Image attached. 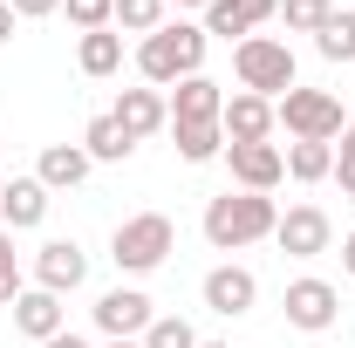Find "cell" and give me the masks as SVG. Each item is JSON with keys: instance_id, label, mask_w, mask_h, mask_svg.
<instances>
[{"instance_id": "obj_1", "label": "cell", "mask_w": 355, "mask_h": 348, "mask_svg": "<svg viewBox=\"0 0 355 348\" xmlns=\"http://www.w3.org/2000/svg\"><path fill=\"white\" fill-rule=\"evenodd\" d=\"M205 28H191V21H164L157 35H144L137 48V69H144V82L150 89H178L184 76H205Z\"/></svg>"}, {"instance_id": "obj_2", "label": "cell", "mask_w": 355, "mask_h": 348, "mask_svg": "<svg viewBox=\"0 0 355 348\" xmlns=\"http://www.w3.org/2000/svg\"><path fill=\"white\" fill-rule=\"evenodd\" d=\"M273 198L266 191H219L212 205H205V239L219 246V253H239V246H253V239H273Z\"/></svg>"}, {"instance_id": "obj_3", "label": "cell", "mask_w": 355, "mask_h": 348, "mask_svg": "<svg viewBox=\"0 0 355 348\" xmlns=\"http://www.w3.org/2000/svg\"><path fill=\"white\" fill-rule=\"evenodd\" d=\"M232 76H239L246 96L280 103V96L294 89V48L273 42V35H246V42H232Z\"/></svg>"}, {"instance_id": "obj_4", "label": "cell", "mask_w": 355, "mask_h": 348, "mask_svg": "<svg viewBox=\"0 0 355 348\" xmlns=\"http://www.w3.org/2000/svg\"><path fill=\"white\" fill-rule=\"evenodd\" d=\"M171 246H178V225L164 212H137V218H123V225L110 232V260L123 266V273H150V266H164V260H171Z\"/></svg>"}, {"instance_id": "obj_5", "label": "cell", "mask_w": 355, "mask_h": 348, "mask_svg": "<svg viewBox=\"0 0 355 348\" xmlns=\"http://www.w3.org/2000/svg\"><path fill=\"white\" fill-rule=\"evenodd\" d=\"M273 123H287L294 143H335V137L349 130V123H342V103H335L328 89H301V82L273 103Z\"/></svg>"}, {"instance_id": "obj_6", "label": "cell", "mask_w": 355, "mask_h": 348, "mask_svg": "<svg viewBox=\"0 0 355 348\" xmlns=\"http://www.w3.org/2000/svg\"><path fill=\"white\" fill-rule=\"evenodd\" d=\"M150 321H157V314H150V294H144V287H110V294L96 301V328H103L110 342H144Z\"/></svg>"}, {"instance_id": "obj_7", "label": "cell", "mask_w": 355, "mask_h": 348, "mask_svg": "<svg viewBox=\"0 0 355 348\" xmlns=\"http://www.w3.org/2000/svg\"><path fill=\"white\" fill-rule=\"evenodd\" d=\"M287 328H301V335H328V328H335V314H342V294H335V287H328V280H294V287H287Z\"/></svg>"}, {"instance_id": "obj_8", "label": "cell", "mask_w": 355, "mask_h": 348, "mask_svg": "<svg viewBox=\"0 0 355 348\" xmlns=\"http://www.w3.org/2000/svg\"><path fill=\"white\" fill-rule=\"evenodd\" d=\"M225 164H232L239 191H273L287 177V150L280 143H225Z\"/></svg>"}, {"instance_id": "obj_9", "label": "cell", "mask_w": 355, "mask_h": 348, "mask_svg": "<svg viewBox=\"0 0 355 348\" xmlns=\"http://www.w3.org/2000/svg\"><path fill=\"white\" fill-rule=\"evenodd\" d=\"M273 239H280V253H294V260H314V253H328L335 225H328V212H321V205H294V212H280Z\"/></svg>"}, {"instance_id": "obj_10", "label": "cell", "mask_w": 355, "mask_h": 348, "mask_svg": "<svg viewBox=\"0 0 355 348\" xmlns=\"http://www.w3.org/2000/svg\"><path fill=\"white\" fill-rule=\"evenodd\" d=\"M253 301H260V280H253V266H212L205 273V307L212 314H225V321H239V314H253Z\"/></svg>"}, {"instance_id": "obj_11", "label": "cell", "mask_w": 355, "mask_h": 348, "mask_svg": "<svg viewBox=\"0 0 355 348\" xmlns=\"http://www.w3.org/2000/svg\"><path fill=\"white\" fill-rule=\"evenodd\" d=\"M89 280V253L76 246V239H48L42 253H35V287H48V294H76Z\"/></svg>"}, {"instance_id": "obj_12", "label": "cell", "mask_w": 355, "mask_h": 348, "mask_svg": "<svg viewBox=\"0 0 355 348\" xmlns=\"http://www.w3.org/2000/svg\"><path fill=\"white\" fill-rule=\"evenodd\" d=\"M219 130H225V143H266L273 137V103L266 96H225V110H219Z\"/></svg>"}, {"instance_id": "obj_13", "label": "cell", "mask_w": 355, "mask_h": 348, "mask_svg": "<svg viewBox=\"0 0 355 348\" xmlns=\"http://www.w3.org/2000/svg\"><path fill=\"white\" fill-rule=\"evenodd\" d=\"M273 14H280V0H212V7H205V35H219V42L239 35V42H246L260 21H273Z\"/></svg>"}, {"instance_id": "obj_14", "label": "cell", "mask_w": 355, "mask_h": 348, "mask_svg": "<svg viewBox=\"0 0 355 348\" xmlns=\"http://www.w3.org/2000/svg\"><path fill=\"white\" fill-rule=\"evenodd\" d=\"M110 116H116V123H123L137 143H144V137H157V130H171V103H164L157 89H123Z\"/></svg>"}, {"instance_id": "obj_15", "label": "cell", "mask_w": 355, "mask_h": 348, "mask_svg": "<svg viewBox=\"0 0 355 348\" xmlns=\"http://www.w3.org/2000/svg\"><path fill=\"white\" fill-rule=\"evenodd\" d=\"M0 218H7V232H35V225L48 218V184H42V177L0 184Z\"/></svg>"}, {"instance_id": "obj_16", "label": "cell", "mask_w": 355, "mask_h": 348, "mask_svg": "<svg viewBox=\"0 0 355 348\" xmlns=\"http://www.w3.org/2000/svg\"><path fill=\"white\" fill-rule=\"evenodd\" d=\"M219 110H225V89L212 76H184L171 89V123H219Z\"/></svg>"}, {"instance_id": "obj_17", "label": "cell", "mask_w": 355, "mask_h": 348, "mask_svg": "<svg viewBox=\"0 0 355 348\" xmlns=\"http://www.w3.org/2000/svg\"><path fill=\"white\" fill-rule=\"evenodd\" d=\"M14 328H21L28 342H55V335H62V294L28 287V294L14 301Z\"/></svg>"}, {"instance_id": "obj_18", "label": "cell", "mask_w": 355, "mask_h": 348, "mask_svg": "<svg viewBox=\"0 0 355 348\" xmlns=\"http://www.w3.org/2000/svg\"><path fill=\"white\" fill-rule=\"evenodd\" d=\"M35 177H42L48 191H76V184L89 177V150L83 143H48L42 164H35Z\"/></svg>"}, {"instance_id": "obj_19", "label": "cell", "mask_w": 355, "mask_h": 348, "mask_svg": "<svg viewBox=\"0 0 355 348\" xmlns=\"http://www.w3.org/2000/svg\"><path fill=\"white\" fill-rule=\"evenodd\" d=\"M83 150H89V164H123L137 150V137L116 123V116H89V130H83Z\"/></svg>"}, {"instance_id": "obj_20", "label": "cell", "mask_w": 355, "mask_h": 348, "mask_svg": "<svg viewBox=\"0 0 355 348\" xmlns=\"http://www.w3.org/2000/svg\"><path fill=\"white\" fill-rule=\"evenodd\" d=\"M76 62H83V76H116L123 69V35L116 28H96V35H83V48H76Z\"/></svg>"}, {"instance_id": "obj_21", "label": "cell", "mask_w": 355, "mask_h": 348, "mask_svg": "<svg viewBox=\"0 0 355 348\" xmlns=\"http://www.w3.org/2000/svg\"><path fill=\"white\" fill-rule=\"evenodd\" d=\"M178 137V157L184 164H212V157H225V130L219 123H171Z\"/></svg>"}, {"instance_id": "obj_22", "label": "cell", "mask_w": 355, "mask_h": 348, "mask_svg": "<svg viewBox=\"0 0 355 348\" xmlns=\"http://www.w3.org/2000/svg\"><path fill=\"white\" fill-rule=\"evenodd\" d=\"M287 177H294V184L335 177V143H287Z\"/></svg>"}, {"instance_id": "obj_23", "label": "cell", "mask_w": 355, "mask_h": 348, "mask_svg": "<svg viewBox=\"0 0 355 348\" xmlns=\"http://www.w3.org/2000/svg\"><path fill=\"white\" fill-rule=\"evenodd\" d=\"M314 48H321V62H355V14H328L321 21V35H314Z\"/></svg>"}, {"instance_id": "obj_24", "label": "cell", "mask_w": 355, "mask_h": 348, "mask_svg": "<svg viewBox=\"0 0 355 348\" xmlns=\"http://www.w3.org/2000/svg\"><path fill=\"white\" fill-rule=\"evenodd\" d=\"M110 28H123V35H157L164 28V0H116V21Z\"/></svg>"}, {"instance_id": "obj_25", "label": "cell", "mask_w": 355, "mask_h": 348, "mask_svg": "<svg viewBox=\"0 0 355 348\" xmlns=\"http://www.w3.org/2000/svg\"><path fill=\"white\" fill-rule=\"evenodd\" d=\"M335 14V0H280V21L287 35H321V21Z\"/></svg>"}, {"instance_id": "obj_26", "label": "cell", "mask_w": 355, "mask_h": 348, "mask_svg": "<svg viewBox=\"0 0 355 348\" xmlns=\"http://www.w3.org/2000/svg\"><path fill=\"white\" fill-rule=\"evenodd\" d=\"M144 348H198V328L178 321V314H157V321L144 328Z\"/></svg>"}, {"instance_id": "obj_27", "label": "cell", "mask_w": 355, "mask_h": 348, "mask_svg": "<svg viewBox=\"0 0 355 348\" xmlns=\"http://www.w3.org/2000/svg\"><path fill=\"white\" fill-rule=\"evenodd\" d=\"M62 14H69L83 35H96V28H110V21H116V0H62Z\"/></svg>"}, {"instance_id": "obj_28", "label": "cell", "mask_w": 355, "mask_h": 348, "mask_svg": "<svg viewBox=\"0 0 355 348\" xmlns=\"http://www.w3.org/2000/svg\"><path fill=\"white\" fill-rule=\"evenodd\" d=\"M335 177H342V191L355 198V123L342 130V150H335Z\"/></svg>"}, {"instance_id": "obj_29", "label": "cell", "mask_w": 355, "mask_h": 348, "mask_svg": "<svg viewBox=\"0 0 355 348\" xmlns=\"http://www.w3.org/2000/svg\"><path fill=\"white\" fill-rule=\"evenodd\" d=\"M14 7V21H48V14H62V0H7Z\"/></svg>"}, {"instance_id": "obj_30", "label": "cell", "mask_w": 355, "mask_h": 348, "mask_svg": "<svg viewBox=\"0 0 355 348\" xmlns=\"http://www.w3.org/2000/svg\"><path fill=\"white\" fill-rule=\"evenodd\" d=\"M21 294H28V287H21V273H0V307H14Z\"/></svg>"}, {"instance_id": "obj_31", "label": "cell", "mask_w": 355, "mask_h": 348, "mask_svg": "<svg viewBox=\"0 0 355 348\" xmlns=\"http://www.w3.org/2000/svg\"><path fill=\"white\" fill-rule=\"evenodd\" d=\"M0 273H21V266H14V232H7V225H0Z\"/></svg>"}, {"instance_id": "obj_32", "label": "cell", "mask_w": 355, "mask_h": 348, "mask_svg": "<svg viewBox=\"0 0 355 348\" xmlns=\"http://www.w3.org/2000/svg\"><path fill=\"white\" fill-rule=\"evenodd\" d=\"M42 348H89L83 335H69V328H62V335H55V342H42Z\"/></svg>"}, {"instance_id": "obj_33", "label": "cell", "mask_w": 355, "mask_h": 348, "mask_svg": "<svg viewBox=\"0 0 355 348\" xmlns=\"http://www.w3.org/2000/svg\"><path fill=\"white\" fill-rule=\"evenodd\" d=\"M0 42H14V7L0 0Z\"/></svg>"}, {"instance_id": "obj_34", "label": "cell", "mask_w": 355, "mask_h": 348, "mask_svg": "<svg viewBox=\"0 0 355 348\" xmlns=\"http://www.w3.org/2000/svg\"><path fill=\"white\" fill-rule=\"evenodd\" d=\"M342 266H349V273H355V232H349V239H342Z\"/></svg>"}, {"instance_id": "obj_35", "label": "cell", "mask_w": 355, "mask_h": 348, "mask_svg": "<svg viewBox=\"0 0 355 348\" xmlns=\"http://www.w3.org/2000/svg\"><path fill=\"white\" fill-rule=\"evenodd\" d=\"M164 7H212V0H164Z\"/></svg>"}, {"instance_id": "obj_36", "label": "cell", "mask_w": 355, "mask_h": 348, "mask_svg": "<svg viewBox=\"0 0 355 348\" xmlns=\"http://www.w3.org/2000/svg\"><path fill=\"white\" fill-rule=\"evenodd\" d=\"M198 348H232V342H198Z\"/></svg>"}, {"instance_id": "obj_37", "label": "cell", "mask_w": 355, "mask_h": 348, "mask_svg": "<svg viewBox=\"0 0 355 348\" xmlns=\"http://www.w3.org/2000/svg\"><path fill=\"white\" fill-rule=\"evenodd\" d=\"M110 348H144V342H110Z\"/></svg>"}]
</instances>
